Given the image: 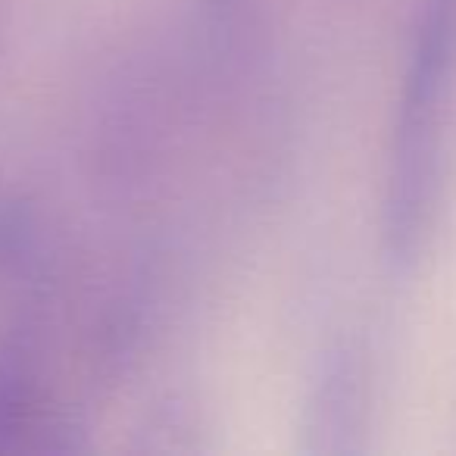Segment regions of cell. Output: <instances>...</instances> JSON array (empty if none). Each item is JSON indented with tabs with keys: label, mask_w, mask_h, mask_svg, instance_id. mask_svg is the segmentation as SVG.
<instances>
[{
	"label": "cell",
	"mask_w": 456,
	"mask_h": 456,
	"mask_svg": "<svg viewBox=\"0 0 456 456\" xmlns=\"http://www.w3.org/2000/svg\"><path fill=\"white\" fill-rule=\"evenodd\" d=\"M453 63L456 0H425L400 91L385 194V248L400 269L422 254L435 216Z\"/></svg>",
	"instance_id": "1"
},
{
	"label": "cell",
	"mask_w": 456,
	"mask_h": 456,
	"mask_svg": "<svg viewBox=\"0 0 456 456\" xmlns=\"http://www.w3.org/2000/svg\"><path fill=\"white\" fill-rule=\"evenodd\" d=\"M38 406V356L28 331H13L0 341V450L22 447L32 435Z\"/></svg>",
	"instance_id": "2"
},
{
	"label": "cell",
	"mask_w": 456,
	"mask_h": 456,
	"mask_svg": "<svg viewBox=\"0 0 456 456\" xmlns=\"http://www.w3.org/2000/svg\"><path fill=\"white\" fill-rule=\"evenodd\" d=\"M322 406H316V435H350L356 431V419H360V369H356L354 356L341 354L325 372L322 385Z\"/></svg>",
	"instance_id": "3"
},
{
	"label": "cell",
	"mask_w": 456,
	"mask_h": 456,
	"mask_svg": "<svg viewBox=\"0 0 456 456\" xmlns=\"http://www.w3.org/2000/svg\"><path fill=\"white\" fill-rule=\"evenodd\" d=\"M216 10H232V0H213Z\"/></svg>",
	"instance_id": "4"
}]
</instances>
